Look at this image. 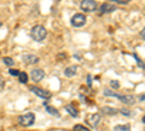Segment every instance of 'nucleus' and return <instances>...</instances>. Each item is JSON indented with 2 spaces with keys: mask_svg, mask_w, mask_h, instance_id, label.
I'll use <instances>...</instances> for the list:
<instances>
[{
  "mask_svg": "<svg viewBox=\"0 0 145 131\" xmlns=\"http://www.w3.org/2000/svg\"><path fill=\"white\" fill-rule=\"evenodd\" d=\"M103 93H105V96H115V98H118L120 102L125 103V105H128V106L134 105V103L137 102L135 96H132V95H120V93H116V92H110L109 89H105Z\"/></svg>",
  "mask_w": 145,
  "mask_h": 131,
  "instance_id": "nucleus-1",
  "label": "nucleus"
},
{
  "mask_svg": "<svg viewBox=\"0 0 145 131\" xmlns=\"http://www.w3.org/2000/svg\"><path fill=\"white\" fill-rule=\"evenodd\" d=\"M46 35H48V32H46V29L42 25H35L31 29V38L35 39V41H39V42L44 41L46 38Z\"/></svg>",
  "mask_w": 145,
  "mask_h": 131,
  "instance_id": "nucleus-2",
  "label": "nucleus"
},
{
  "mask_svg": "<svg viewBox=\"0 0 145 131\" xmlns=\"http://www.w3.org/2000/svg\"><path fill=\"white\" fill-rule=\"evenodd\" d=\"M18 122L22 125V127H31L33 122H35V114L32 112H26V114H23L18 118Z\"/></svg>",
  "mask_w": 145,
  "mask_h": 131,
  "instance_id": "nucleus-3",
  "label": "nucleus"
},
{
  "mask_svg": "<svg viewBox=\"0 0 145 131\" xmlns=\"http://www.w3.org/2000/svg\"><path fill=\"white\" fill-rule=\"evenodd\" d=\"M29 90L33 92L36 96H39V98H42V99H50V98H51V95H52L50 90L41 89V88H38V86H29Z\"/></svg>",
  "mask_w": 145,
  "mask_h": 131,
  "instance_id": "nucleus-4",
  "label": "nucleus"
},
{
  "mask_svg": "<svg viewBox=\"0 0 145 131\" xmlns=\"http://www.w3.org/2000/svg\"><path fill=\"white\" fill-rule=\"evenodd\" d=\"M80 7L84 12H94L97 9V2L96 0H83L80 3Z\"/></svg>",
  "mask_w": 145,
  "mask_h": 131,
  "instance_id": "nucleus-5",
  "label": "nucleus"
},
{
  "mask_svg": "<svg viewBox=\"0 0 145 131\" xmlns=\"http://www.w3.org/2000/svg\"><path fill=\"white\" fill-rule=\"evenodd\" d=\"M71 25L76 26V28H81L86 25V16L83 13H76L74 16L71 18Z\"/></svg>",
  "mask_w": 145,
  "mask_h": 131,
  "instance_id": "nucleus-6",
  "label": "nucleus"
},
{
  "mask_svg": "<svg viewBox=\"0 0 145 131\" xmlns=\"http://www.w3.org/2000/svg\"><path fill=\"white\" fill-rule=\"evenodd\" d=\"M45 77V71L42 70V68H33L32 71H31V79L33 80V82H41L42 79Z\"/></svg>",
  "mask_w": 145,
  "mask_h": 131,
  "instance_id": "nucleus-7",
  "label": "nucleus"
},
{
  "mask_svg": "<svg viewBox=\"0 0 145 131\" xmlns=\"http://www.w3.org/2000/svg\"><path fill=\"white\" fill-rule=\"evenodd\" d=\"M100 120H102V115H100V114H91L90 117H87V118H86L87 124H89V125H91V127H97V125H99V122H100Z\"/></svg>",
  "mask_w": 145,
  "mask_h": 131,
  "instance_id": "nucleus-8",
  "label": "nucleus"
},
{
  "mask_svg": "<svg viewBox=\"0 0 145 131\" xmlns=\"http://www.w3.org/2000/svg\"><path fill=\"white\" fill-rule=\"evenodd\" d=\"M115 10H116V6H115V5H110V3H103V5H100V7H99L100 15L112 13V12H115Z\"/></svg>",
  "mask_w": 145,
  "mask_h": 131,
  "instance_id": "nucleus-9",
  "label": "nucleus"
},
{
  "mask_svg": "<svg viewBox=\"0 0 145 131\" xmlns=\"http://www.w3.org/2000/svg\"><path fill=\"white\" fill-rule=\"evenodd\" d=\"M22 58H23V61H25L26 64H36L39 61V57H36L35 54H23Z\"/></svg>",
  "mask_w": 145,
  "mask_h": 131,
  "instance_id": "nucleus-10",
  "label": "nucleus"
},
{
  "mask_svg": "<svg viewBox=\"0 0 145 131\" xmlns=\"http://www.w3.org/2000/svg\"><path fill=\"white\" fill-rule=\"evenodd\" d=\"M65 111H67L71 117H74V118H77V117H78V109L76 108L74 105H71V103L65 105Z\"/></svg>",
  "mask_w": 145,
  "mask_h": 131,
  "instance_id": "nucleus-11",
  "label": "nucleus"
},
{
  "mask_svg": "<svg viewBox=\"0 0 145 131\" xmlns=\"http://www.w3.org/2000/svg\"><path fill=\"white\" fill-rule=\"evenodd\" d=\"M76 73H77V67H76V66H70V67H67V68L64 70V74H65L67 77L76 76Z\"/></svg>",
  "mask_w": 145,
  "mask_h": 131,
  "instance_id": "nucleus-12",
  "label": "nucleus"
},
{
  "mask_svg": "<svg viewBox=\"0 0 145 131\" xmlns=\"http://www.w3.org/2000/svg\"><path fill=\"white\" fill-rule=\"evenodd\" d=\"M102 114H105V115H116V114H119V109L105 106V108H102Z\"/></svg>",
  "mask_w": 145,
  "mask_h": 131,
  "instance_id": "nucleus-13",
  "label": "nucleus"
},
{
  "mask_svg": "<svg viewBox=\"0 0 145 131\" xmlns=\"http://www.w3.org/2000/svg\"><path fill=\"white\" fill-rule=\"evenodd\" d=\"M113 131H131V125L129 124H118L113 127Z\"/></svg>",
  "mask_w": 145,
  "mask_h": 131,
  "instance_id": "nucleus-14",
  "label": "nucleus"
},
{
  "mask_svg": "<svg viewBox=\"0 0 145 131\" xmlns=\"http://www.w3.org/2000/svg\"><path fill=\"white\" fill-rule=\"evenodd\" d=\"M45 109H46V112H50L51 115H54V117H59V112H58V109H55L54 106H50V105H46L45 103Z\"/></svg>",
  "mask_w": 145,
  "mask_h": 131,
  "instance_id": "nucleus-15",
  "label": "nucleus"
},
{
  "mask_svg": "<svg viewBox=\"0 0 145 131\" xmlns=\"http://www.w3.org/2000/svg\"><path fill=\"white\" fill-rule=\"evenodd\" d=\"M19 82L23 83V85L28 83V74L25 73V71H19Z\"/></svg>",
  "mask_w": 145,
  "mask_h": 131,
  "instance_id": "nucleus-16",
  "label": "nucleus"
},
{
  "mask_svg": "<svg viewBox=\"0 0 145 131\" xmlns=\"http://www.w3.org/2000/svg\"><path fill=\"white\" fill-rule=\"evenodd\" d=\"M72 131H91V130H89L87 127H84V125H81V124H77V125H74Z\"/></svg>",
  "mask_w": 145,
  "mask_h": 131,
  "instance_id": "nucleus-17",
  "label": "nucleus"
},
{
  "mask_svg": "<svg viewBox=\"0 0 145 131\" xmlns=\"http://www.w3.org/2000/svg\"><path fill=\"white\" fill-rule=\"evenodd\" d=\"M3 63H5L6 66H13V64H15L13 58H10V57H5V58H3Z\"/></svg>",
  "mask_w": 145,
  "mask_h": 131,
  "instance_id": "nucleus-18",
  "label": "nucleus"
},
{
  "mask_svg": "<svg viewBox=\"0 0 145 131\" xmlns=\"http://www.w3.org/2000/svg\"><path fill=\"white\" fill-rule=\"evenodd\" d=\"M112 3H118V5H128L131 0H110Z\"/></svg>",
  "mask_w": 145,
  "mask_h": 131,
  "instance_id": "nucleus-19",
  "label": "nucleus"
},
{
  "mask_svg": "<svg viewBox=\"0 0 145 131\" xmlns=\"http://www.w3.org/2000/svg\"><path fill=\"white\" fill-rule=\"evenodd\" d=\"M119 112L122 114V115H125V117H132V114H131V112H129L128 109H120Z\"/></svg>",
  "mask_w": 145,
  "mask_h": 131,
  "instance_id": "nucleus-20",
  "label": "nucleus"
},
{
  "mask_svg": "<svg viewBox=\"0 0 145 131\" xmlns=\"http://www.w3.org/2000/svg\"><path fill=\"white\" fill-rule=\"evenodd\" d=\"M134 57H135V60L138 61V64H139V67H142V68H145V66H144V63H142V61L139 60V57H138L137 54H134Z\"/></svg>",
  "mask_w": 145,
  "mask_h": 131,
  "instance_id": "nucleus-21",
  "label": "nucleus"
},
{
  "mask_svg": "<svg viewBox=\"0 0 145 131\" xmlns=\"http://www.w3.org/2000/svg\"><path fill=\"white\" fill-rule=\"evenodd\" d=\"M110 86L115 88V89H118V88H119V82H118V80H112V82H110Z\"/></svg>",
  "mask_w": 145,
  "mask_h": 131,
  "instance_id": "nucleus-22",
  "label": "nucleus"
},
{
  "mask_svg": "<svg viewBox=\"0 0 145 131\" xmlns=\"http://www.w3.org/2000/svg\"><path fill=\"white\" fill-rule=\"evenodd\" d=\"M10 74H12V76H19V71L15 70V68H12V70H10Z\"/></svg>",
  "mask_w": 145,
  "mask_h": 131,
  "instance_id": "nucleus-23",
  "label": "nucleus"
},
{
  "mask_svg": "<svg viewBox=\"0 0 145 131\" xmlns=\"http://www.w3.org/2000/svg\"><path fill=\"white\" fill-rule=\"evenodd\" d=\"M3 88H5V80H3V79H0V92L3 90Z\"/></svg>",
  "mask_w": 145,
  "mask_h": 131,
  "instance_id": "nucleus-24",
  "label": "nucleus"
},
{
  "mask_svg": "<svg viewBox=\"0 0 145 131\" xmlns=\"http://www.w3.org/2000/svg\"><path fill=\"white\" fill-rule=\"evenodd\" d=\"M87 85L91 86V76H87Z\"/></svg>",
  "mask_w": 145,
  "mask_h": 131,
  "instance_id": "nucleus-25",
  "label": "nucleus"
},
{
  "mask_svg": "<svg viewBox=\"0 0 145 131\" xmlns=\"http://www.w3.org/2000/svg\"><path fill=\"white\" fill-rule=\"evenodd\" d=\"M141 38H142V39H145V28L141 31Z\"/></svg>",
  "mask_w": 145,
  "mask_h": 131,
  "instance_id": "nucleus-26",
  "label": "nucleus"
},
{
  "mask_svg": "<svg viewBox=\"0 0 145 131\" xmlns=\"http://www.w3.org/2000/svg\"><path fill=\"white\" fill-rule=\"evenodd\" d=\"M142 122H144V124H145V115H144V117H142Z\"/></svg>",
  "mask_w": 145,
  "mask_h": 131,
  "instance_id": "nucleus-27",
  "label": "nucleus"
},
{
  "mask_svg": "<svg viewBox=\"0 0 145 131\" xmlns=\"http://www.w3.org/2000/svg\"><path fill=\"white\" fill-rule=\"evenodd\" d=\"M2 25H3V22H2V20H0V26H2Z\"/></svg>",
  "mask_w": 145,
  "mask_h": 131,
  "instance_id": "nucleus-28",
  "label": "nucleus"
}]
</instances>
